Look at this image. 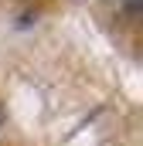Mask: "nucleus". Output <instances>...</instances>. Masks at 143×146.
<instances>
[{
  "instance_id": "obj_1",
  "label": "nucleus",
  "mask_w": 143,
  "mask_h": 146,
  "mask_svg": "<svg viewBox=\"0 0 143 146\" xmlns=\"http://www.w3.org/2000/svg\"><path fill=\"white\" fill-rule=\"evenodd\" d=\"M0 126H3V106H0Z\"/></svg>"
}]
</instances>
